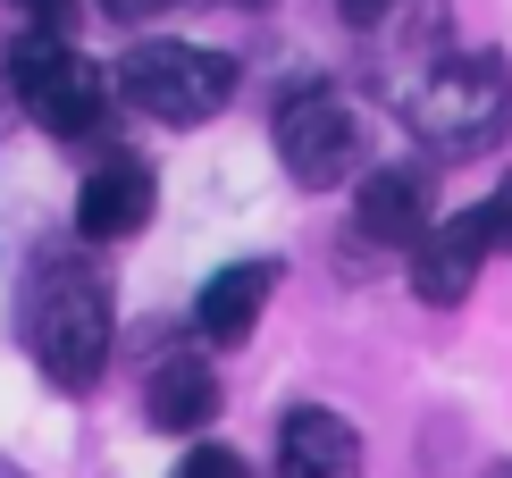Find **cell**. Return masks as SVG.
Returning <instances> with one entry per match:
<instances>
[{
    "label": "cell",
    "instance_id": "6da1fadb",
    "mask_svg": "<svg viewBox=\"0 0 512 478\" xmlns=\"http://www.w3.org/2000/svg\"><path fill=\"white\" fill-rule=\"evenodd\" d=\"M110 286H101L84 260H42L34 277V302H26V344L34 361L51 369L68 395H84V386H101V369H110Z\"/></svg>",
    "mask_w": 512,
    "mask_h": 478
},
{
    "label": "cell",
    "instance_id": "7a4b0ae2",
    "mask_svg": "<svg viewBox=\"0 0 512 478\" xmlns=\"http://www.w3.org/2000/svg\"><path fill=\"white\" fill-rule=\"evenodd\" d=\"M403 118H412V135L429 143V151L471 160V151H487L512 126V68H504L496 51L437 59V68L403 93Z\"/></svg>",
    "mask_w": 512,
    "mask_h": 478
},
{
    "label": "cell",
    "instance_id": "3957f363",
    "mask_svg": "<svg viewBox=\"0 0 512 478\" xmlns=\"http://www.w3.org/2000/svg\"><path fill=\"white\" fill-rule=\"evenodd\" d=\"M118 93L160 126H202L236 101V59L202 42H135L118 59Z\"/></svg>",
    "mask_w": 512,
    "mask_h": 478
},
{
    "label": "cell",
    "instance_id": "277c9868",
    "mask_svg": "<svg viewBox=\"0 0 512 478\" xmlns=\"http://www.w3.org/2000/svg\"><path fill=\"white\" fill-rule=\"evenodd\" d=\"M9 84H17V110L42 118L51 135H68V143L93 135V126L110 118V76H101L68 34H17Z\"/></svg>",
    "mask_w": 512,
    "mask_h": 478
},
{
    "label": "cell",
    "instance_id": "5b68a950",
    "mask_svg": "<svg viewBox=\"0 0 512 478\" xmlns=\"http://www.w3.org/2000/svg\"><path fill=\"white\" fill-rule=\"evenodd\" d=\"M277 160H286V177L311 185V193L345 185L361 168V118L328 93V84H303V93H286V110H277Z\"/></svg>",
    "mask_w": 512,
    "mask_h": 478
},
{
    "label": "cell",
    "instance_id": "8992f818",
    "mask_svg": "<svg viewBox=\"0 0 512 478\" xmlns=\"http://www.w3.org/2000/svg\"><path fill=\"white\" fill-rule=\"evenodd\" d=\"M152 202H160L152 168H143L135 151H110L76 193V227H84V244H126V235L152 219Z\"/></svg>",
    "mask_w": 512,
    "mask_h": 478
},
{
    "label": "cell",
    "instance_id": "52a82bcc",
    "mask_svg": "<svg viewBox=\"0 0 512 478\" xmlns=\"http://www.w3.org/2000/svg\"><path fill=\"white\" fill-rule=\"evenodd\" d=\"M277 478H361V437L345 411L294 403L277 420Z\"/></svg>",
    "mask_w": 512,
    "mask_h": 478
},
{
    "label": "cell",
    "instance_id": "ba28073f",
    "mask_svg": "<svg viewBox=\"0 0 512 478\" xmlns=\"http://www.w3.org/2000/svg\"><path fill=\"white\" fill-rule=\"evenodd\" d=\"M479 260H487V244H479L471 210H454L445 227H429V235L412 244V294H420V302H437V311H454V302L471 294Z\"/></svg>",
    "mask_w": 512,
    "mask_h": 478
},
{
    "label": "cell",
    "instance_id": "9c48e42d",
    "mask_svg": "<svg viewBox=\"0 0 512 478\" xmlns=\"http://www.w3.org/2000/svg\"><path fill=\"white\" fill-rule=\"evenodd\" d=\"M353 219L370 244H420L437 219H429V177L420 168H370L353 193Z\"/></svg>",
    "mask_w": 512,
    "mask_h": 478
},
{
    "label": "cell",
    "instance_id": "30bf717a",
    "mask_svg": "<svg viewBox=\"0 0 512 478\" xmlns=\"http://www.w3.org/2000/svg\"><path fill=\"white\" fill-rule=\"evenodd\" d=\"M269 294H277V260H236V269H219V277L202 286L194 328H202L210 344H244L252 328H261Z\"/></svg>",
    "mask_w": 512,
    "mask_h": 478
},
{
    "label": "cell",
    "instance_id": "8fae6325",
    "mask_svg": "<svg viewBox=\"0 0 512 478\" xmlns=\"http://www.w3.org/2000/svg\"><path fill=\"white\" fill-rule=\"evenodd\" d=\"M143 420L168 428V437H194V428L219 420V378H210V361L177 353L152 369V386H143Z\"/></svg>",
    "mask_w": 512,
    "mask_h": 478
},
{
    "label": "cell",
    "instance_id": "7c38bea8",
    "mask_svg": "<svg viewBox=\"0 0 512 478\" xmlns=\"http://www.w3.org/2000/svg\"><path fill=\"white\" fill-rule=\"evenodd\" d=\"M471 227H479V244H487V252H512V177L471 210Z\"/></svg>",
    "mask_w": 512,
    "mask_h": 478
},
{
    "label": "cell",
    "instance_id": "4fadbf2b",
    "mask_svg": "<svg viewBox=\"0 0 512 478\" xmlns=\"http://www.w3.org/2000/svg\"><path fill=\"white\" fill-rule=\"evenodd\" d=\"M177 478H252V470H244V453H227V445H194L177 462Z\"/></svg>",
    "mask_w": 512,
    "mask_h": 478
},
{
    "label": "cell",
    "instance_id": "5bb4252c",
    "mask_svg": "<svg viewBox=\"0 0 512 478\" xmlns=\"http://www.w3.org/2000/svg\"><path fill=\"white\" fill-rule=\"evenodd\" d=\"M17 9L34 17V34H59V26H68V9H76V0H17Z\"/></svg>",
    "mask_w": 512,
    "mask_h": 478
},
{
    "label": "cell",
    "instance_id": "9a60e30c",
    "mask_svg": "<svg viewBox=\"0 0 512 478\" xmlns=\"http://www.w3.org/2000/svg\"><path fill=\"white\" fill-rule=\"evenodd\" d=\"M336 9H345V17H353V26H378V17H387V9H395V0H336Z\"/></svg>",
    "mask_w": 512,
    "mask_h": 478
},
{
    "label": "cell",
    "instance_id": "2e32d148",
    "mask_svg": "<svg viewBox=\"0 0 512 478\" xmlns=\"http://www.w3.org/2000/svg\"><path fill=\"white\" fill-rule=\"evenodd\" d=\"M110 17H152V9H168V0H101Z\"/></svg>",
    "mask_w": 512,
    "mask_h": 478
},
{
    "label": "cell",
    "instance_id": "e0dca14e",
    "mask_svg": "<svg viewBox=\"0 0 512 478\" xmlns=\"http://www.w3.org/2000/svg\"><path fill=\"white\" fill-rule=\"evenodd\" d=\"M227 9H269V0H227Z\"/></svg>",
    "mask_w": 512,
    "mask_h": 478
},
{
    "label": "cell",
    "instance_id": "ac0fdd59",
    "mask_svg": "<svg viewBox=\"0 0 512 478\" xmlns=\"http://www.w3.org/2000/svg\"><path fill=\"white\" fill-rule=\"evenodd\" d=\"M487 478H512V462H496V470H487Z\"/></svg>",
    "mask_w": 512,
    "mask_h": 478
}]
</instances>
